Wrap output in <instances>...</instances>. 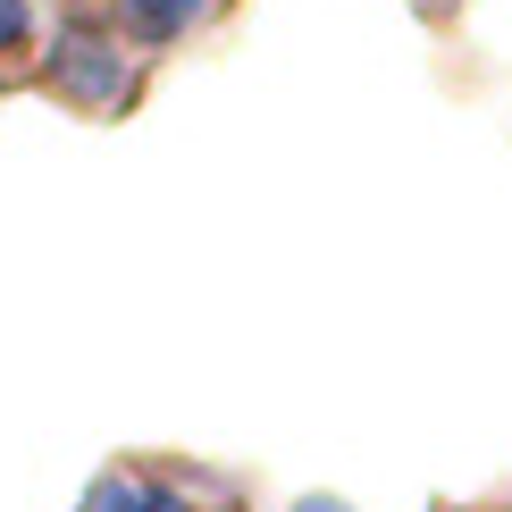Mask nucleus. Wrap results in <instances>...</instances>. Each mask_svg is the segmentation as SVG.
<instances>
[{"label":"nucleus","instance_id":"f257e3e1","mask_svg":"<svg viewBox=\"0 0 512 512\" xmlns=\"http://www.w3.org/2000/svg\"><path fill=\"white\" fill-rule=\"evenodd\" d=\"M51 84H59V93H76V101H93V110H118V101L135 93V68H126L118 42L68 26V34L51 42Z\"/></svg>","mask_w":512,"mask_h":512},{"label":"nucleus","instance_id":"f03ea898","mask_svg":"<svg viewBox=\"0 0 512 512\" xmlns=\"http://www.w3.org/2000/svg\"><path fill=\"white\" fill-rule=\"evenodd\" d=\"M202 9H210V0H118V17H126L135 42H177Z\"/></svg>","mask_w":512,"mask_h":512},{"label":"nucleus","instance_id":"7ed1b4c3","mask_svg":"<svg viewBox=\"0 0 512 512\" xmlns=\"http://www.w3.org/2000/svg\"><path fill=\"white\" fill-rule=\"evenodd\" d=\"M84 512H185V496H168V487H152V479H101Z\"/></svg>","mask_w":512,"mask_h":512},{"label":"nucleus","instance_id":"20e7f679","mask_svg":"<svg viewBox=\"0 0 512 512\" xmlns=\"http://www.w3.org/2000/svg\"><path fill=\"white\" fill-rule=\"evenodd\" d=\"M34 42V9L26 0H0V51H26Z\"/></svg>","mask_w":512,"mask_h":512},{"label":"nucleus","instance_id":"39448f33","mask_svg":"<svg viewBox=\"0 0 512 512\" xmlns=\"http://www.w3.org/2000/svg\"><path fill=\"white\" fill-rule=\"evenodd\" d=\"M294 512H353V504H336V496H311V504H294Z\"/></svg>","mask_w":512,"mask_h":512}]
</instances>
